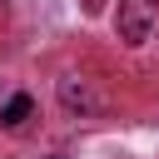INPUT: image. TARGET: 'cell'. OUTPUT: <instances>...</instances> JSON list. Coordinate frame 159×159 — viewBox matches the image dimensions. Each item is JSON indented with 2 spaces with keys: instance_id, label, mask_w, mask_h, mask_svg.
Returning a JSON list of instances; mask_svg holds the SVG:
<instances>
[{
  "instance_id": "obj_1",
  "label": "cell",
  "mask_w": 159,
  "mask_h": 159,
  "mask_svg": "<svg viewBox=\"0 0 159 159\" xmlns=\"http://www.w3.org/2000/svg\"><path fill=\"white\" fill-rule=\"evenodd\" d=\"M114 25H119V40L124 45H149L154 30H159V5L154 0H119Z\"/></svg>"
},
{
  "instance_id": "obj_2",
  "label": "cell",
  "mask_w": 159,
  "mask_h": 159,
  "mask_svg": "<svg viewBox=\"0 0 159 159\" xmlns=\"http://www.w3.org/2000/svg\"><path fill=\"white\" fill-rule=\"evenodd\" d=\"M60 104L70 114H99V99H94V89L84 80H60Z\"/></svg>"
},
{
  "instance_id": "obj_3",
  "label": "cell",
  "mask_w": 159,
  "mask_h": 159,
  "mask_svg": "<svg viewBox=\"0 0 159 159\" xmlns=\"http://www.w3.org/2000/svg\"><path fill=\"white\" fill-rule=\"evenodd\" d=\"M30 109H35V99H30V94H10V99H5V109H0V124H5V129H20V124L30 119Z\"/></svg>"
},
{
  "instance_id": "obj_4",
  "label": "cell",
  "mask_w": 159,
  "mask_h": 159,
  "mask_svg": "<svg viewBox=\"0 0 159 159\" xmlns=\"http://www.w3.org/2000/svg\"><path fill=\"white\" fill-rule=\"evenodd\" d=\"M50 159H70V154H50Z\"/></svg>"
}]
</instances>
